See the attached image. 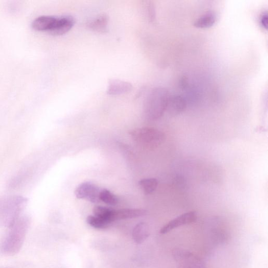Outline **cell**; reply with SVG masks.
Here are the masks:
<instances>
[{
  "mask_svg": "<svg viewBox=\"0 0 268 268\" xmlns=\"http://www.w3.org/2000/svg\"><path fill=\"white\" fill-rule=\"evenodd\" d=\"M100 192L98 186L90 182H85L77 186L74 194L78 199H85L93 203H96L100 201Z\"/></svg>",
  "mask_w": 268,
  "mask_h": 268,
  "instance_id": "8992f818",
  "label": "cell"
},
{
  "mask_svg": "<svg viewBox=\"0 0 268 268\" xmlns=\"http://www.w3.org/2000/svg\"><path fill=\"white\" fill-rule=\"evenodd\" d=\"M30 223L28 216H22L9 228V231L0 247L4 255L14 256L19 253L25 241Z\"/></svg>",
  "mask_w": 268,
  "mask_h": 268,
  "instance_id": "6da1fadb",
  "label": "cell"
},
{
  "mask_svg": "<svg viewBox=\"0 0 268 268\" xmlns=\"http://www.w3.org/2000/svg\"><path fill=\"white\" fill-rule=\"evenodd\" d=\"M150 235L149 228L147 223L140 222L134 228L132 237L135 243L141 244L143 243Z\"/></svg>",
  "mask_w": 268,
  "mask_h": 268,
  "instance_id": "9a60e30c",
  "label": "cell"
},
{
  "mask_svg": "<svg viewBox=\"0 0 268 268\" xmlns=\"http://www.w3.org/2000/svg\"><path fill=\"white\" fill-rule=\"evenodd\" d=\"M29 175L27 171L22 172L12 178L9 182L8 187L10 188H15L20 186L26 180Z\"/></svg>",
  "mask_w": 268,
  "mask_h": 268,
  "instance_id": "44dd1931",
  "label": "cell"
},
{
  "mask_svg": "<svg viewBox=\"0 0 268 268\" xmlns=\"http://www.w3.org/2000/svg\"><path fill=\"white\" fill-rule=\"evenodd\" d=\"M172 255L178 263V268H208L203 260L187 250L175 248Z\"/></svg>",
  "mask_w": 268,
  "mask_h": 268,
  "instance_id": "5b68a950",
  "label": "cell"
},
{
  "mask_svg": "<svg viewBox=\"0 0 268 268\" xmlns=\"http://www.w3.org/2000/svg\"><path fill=\"white\" fill-rule=\"evenodd\" d=\"M109 18L106 14H102L91 21L88 24L92 30L101 33H106L108 29Z\"/></svg>",
  "mask_w": 268,
  "mask_h": 268,
  "instance_id": "5bb4252c",
  "label": "cell"
},
{
  "mask_svg": "<svg viewBox=\"0 0 268 268\" xmlns=\"http://www.w3.org/2000/svg\"><path fill=\"white\" fill-rule=\"evenodd\" d=\"M138 184L145 194L149 195L154 193L159 185V181L155 178L142 179Z\"/></svg>",
  "mask_w": 268,
  "mask_h": 268,
  "instance_id": "ac0fdd59",
  "label": "cell"
},
{
  "mask_svg": "<svg viewBox=\"0 0 268 268\" xmlns=\"http://www.w3.org/2000/svg\"><path fill=\"white\" fill-rule=\"evenodd\" d=\"M129 134L140 146L148 149H156L161 146L166 138L162 131L152 128H141L132 130Z\"/></svg>",
  "mask_w": 268,
  "mask_h": 268,
  "instance_id": "277c9868",
  "label": "cell"
},
{
  "mask_svg": "<svg viewBox=\"0 0 268 268\" xmlns=\"http://www.w3.org/2000/svg\"><path fill=\"white\" fill-rule=\"evenodd\" d=\"M75 23L74 18L70 15L57 18L56 24L50 33L55 35L65 34L73 27Z\"/></svg>",
  "mask_w": 268,
  "mask_h": 268,
  "instance_id": "9c48e42d",
  "label": "cell"
},
{
  "mask_svg": "<svg viewBox=\"0 0 268 268\" xmlns=\"http://www.w3.org/2000/svg\"><path fill=\"white\" fill-rule=\"evenodd\" d=\"M87 222L89 225L97 229L106 228L109 224L104 220L94 215L88 216Z\"/></svg>",
  "mask_w": 268,
  "mask_h": 268,
  "instance_id": "ffe728a7",
  "label": "cell"
},
{
  "mask_svg": "<svg viewBox=\"0 0 268 268\" xmlns=\"http://www.w3.org/2000/svg\"><path fill=\"white\" fill-rule=\"evenodd\" d=\"M147 211L139 209H123L113 210L112 214V221L116 220L131 219L145 216Z\"/></svg>",
  "mask_w": 268,
  "mask_h": 268,
  "instance_id": "8fae6325",
  "label": "cell"
},
{
  "mask_svg": "<svg viewBox=\"0 0 268 268\" xmlns=\"http://www.w3.org/2000/svg\"><path fill=\"white\" fill-rule=\"evenodd\" d=\"M217 21L216 14L213 11H208L197 19L194 25L198 28H208L213 26Z\"/></svg>",
  "mask_w": 268,
  "mask_h": 268,
  "instance_id": "2e32d148",
  "label": "cell"
},
{
  "mask_svg": "<svg viewBox=\"0 0 268 268\" xmlns=\"http://www.w3.org/2000/svg\"><path fill=\"white\" fill-rule=\"evenodd\" d=\"M208 235L210 241L216 246L225 244L229 239V233L219 220L210 225Z\"/></svg>",
  "mask_w": 268,
  "mask_h": 268,
  "instance_id": "ba28073f",
  "label": "cell"
},
{
  "mask_svg": "<svg viewBox=\"0 0 268 268\" xmlns=\"http://www.w3.org/2000/svg\"><path fill=\"white\" fill-rule=\"evenodd\" d=\"M169 98L168 91L162 87L154 89L147 98L144 106L146 117L150 120L160 119L166 111Z\"/></svg>",
  "mask_w": 268,
  "mask_h": 268,
  "instance_id": "3957f363",
  "label": "cell"
},
{
  "mask_svg": "<svg viewBox=\"0 0 268 268\" xmlns=\"http://www.w3.org/2000/svg\"><path fill=\"white\" fill-rule=\"evenodd\" d=\"M260 25L265 29H267V15L266 12L263 13L260 17Z\"/></svg>",
  "mask_w": 268,
  "mask_h": 268,
  "instance_id": "7402d4cb",
  "label": "cell"
},
{
  "mask_svg": "<svg viewBox=\"0 0 268 268\" xmlns=\"http://www.w3.org/2000/svg\"><path fill=\"white\" fill-rule=\"evenodd\" d=\"M133 86L129 82L118 80H111L108 82L107 93L111 96L121 95L130 92Z\"/></svg>",
  "mask_w": 268,
  "mask_h": 268,
  "instance_id": "30bf717a",
  "label": "cell"
},
{
  "mask_svg": "<svg viewBox=\"0 0 268 268\" xmlns=\"http://www.w3.org/2000/svg\"><path fill=\"white\" fill-rule=\"evenodd\" d=\"M27 202L19 196L0 197V227H10L21 216Z\"/></svg>",
  "mask_w": 268,
  "mask_h": 268,
  "instance_id": "7a4b0ae2",
  "label": "cell"
},
{
  "mask_svg": "<svg viewBox=\"0 0 268 268\" xmlns=\"http://www.w3.org/2000/svg\"><path fill=\"white\" fill-rule=\"evenodd\" d=\"M113 209L102 206H97L94 208L93 213L95 215L110 224L113 222L112 214Z\"/></svg>",
  "mask_w": 268,
  "mask_h": 268,
  "instance_id": "e0dca14e",
  "label": "cell"
},
{
  "mask_svg": "<svg viewBox=\"0 0 268 268\" xmlns=\"http://www.w3.org/2000/svg\"><path fill=\"white\" fill-rule=\"evenodd\" d=\"M57 20V17L54 16L42 15L35 19L31 26L39 30H47L49 32L54 28Z\"/></svg>",
  "mask_w": 268,
  "mask_h": 268,
  "instance_id": "4fadbf2b",
  "label": "cell"
},
{
  "mask_svg": "<svg viewBox=\"0 0 268 268\" xmlns=\"http://www.w3.org/2000/svg\"><path fill=\"white\" fill-rule=\"evenodd\" d=\"M197 215L196 212L190 211L183 213L171 220L160 230L162 234H167L183 225L192 224L196 221Z\"/></svg>",
  "mask_w": 268,
  "mask_h": 268,
  "instance_id": "52a82bcc",
  "label": "cell"
},
{
  "mask_svg": "<svg viewBox=\"0 0 268 268\" xmlns=\"http://www.w3.org/2000/svg\"><path fill=\"white\" fill-rule=\"evenodd\" d=\"M100 200L109 206H115L119 203L118 198L112 193L103 189L100 194Z\"/></svg>",
  "mask_w": 268,
  "mask_h": 268,
  "instance_id": "d6986e66",
  "label": "cell"
},
{
  "mask_svg": "<svg viewBox=\"0 0 268 268\" xmlns=\"http://www.w3.org/2000/svg\"><path fill=\"white\" fill-rule=\"evenodd\" d=\"M186 106L185 100L180 96L169 98L166 111L171 116H178L182 113Z\"/></svg>",
  "mask_w": 268,
  "mask_h": 268,
  "instance_id": "7c38bea8",
  "label": "cell"
}]
</instances>
